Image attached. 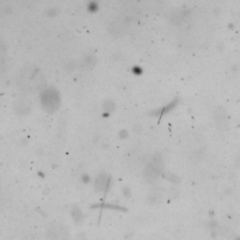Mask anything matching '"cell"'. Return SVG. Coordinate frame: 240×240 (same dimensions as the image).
I'll return each instance as SVG.
<instances>
[{
  "instance_id": "obj_3",
  "label": "cell",
  "mask_w": 240,
  "mask_h": 240,
  "mask_svg": "<svg viewBox=\"0 0 240 240\" xmlns=\"http://www.w3.org/2000/svg\"><path fill=\"white\" fill-rule=\"evenodd\" d=\"M42 105L48 112H53L58 107V97L53 92H47L41 98Z\"/></svg>"
},
{
  "instance_id": "obj_1",
  "label": "cell",
  "mask_w": 240,
  "mask_h": 240,
  "mask_svg": "<svg viewBox=\"0 0 240 240\" xmlns=\"http://www.w3.org/2000/svg\"><path fill=\"white\" fill-rule=\"evenodd\" d=\"M162 170V160L160 157H154L146 165L144 171V177L148 182H153L160 175Z\"/></svg>"
},
{
  "instance_id": "obj_4",
  "label": "cell",
  "mask_w": 240,
  "mask_h": 240,
  "mask_svg": "<svg viewBox=\"0 0 240 240\" xmlns=\"http://www.w3.org/2000/svg\"><path fill=\"white\" fill-rule=\"evenodd\" d=\"M110 180L108 175L106 174H100L99 176L96 178L95 180V189L98 191H104L108 189V186H109Z\"/></svg>"
},
{
  "instance_id": "obj_6",
  "label": "cell",
  "mask_w": 240,
  "mask_h": 240,
  "mask_svg": "<svg viewBox=\"0 0 240 240\" xmlns=\"http://www.w3.org/2000/svg\"><path fill=\"white\" fill-rule=\"evenodd\" d=\"M87 9L90 12H96L99 9V4L96 1H91L87 6Z\"/></svg>"
},
{
  "instance_id": "obj_2",
  "label": "cell",
  "mask_w": 240,
  "mask_h": 240,
  "mask_svg": "<svg viewBox=\"0 0 240 240\" xmlns=\"http://www.w3.org/2000/svg\"><path fill=\"white\" fill-rule=\"evenodd\" d=\"M69 237L68 229L58 222L51 224L46 233V240H69Z\"/></svg>"
},
{
  "instance_id": "obj_7",
  "label": "cell",
  "mask_w": 240,
  "mask_h": 240,
  "mask_svg": "<svg viewBox=\"0 0 240 240\" xmlns=\"http://www.w3.org/2000/svg\"><path fill=\"white\" fill-rule=\"evenodd\" d=\"M235 240H240V236H237V237H235Z\"/></svg>"
},
{
  "instance_id": "obj_5",
  "label": "cell",
  "mask_w": 240,
  "mask_h": 240,
  "mask_svg": "<svg viewBox=\"0 0 240 240\" xmlns=\"http://www.w3.org/2000/svg\"><path fill=\"white\" fill-rule=\"evenodd\" d=\"M72 216L73 221L75 222H77V223H79V222H81L83 221V217H84L83 213L80 210V208H78V207H74L72 209Z\"/></svg>"
}]
</instances>
